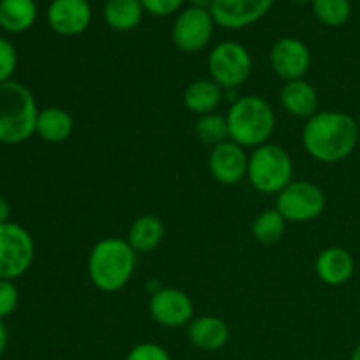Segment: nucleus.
<instances>
[{
    "instance_id": "obj_16",
    "label": "nucleus",
    "mask_w": 360,
    "mask_h": 360,
    "mask_svg": "<svg viewBox=\"0 0 360 360\" xmlns=\"http://www.w3.org/2000/svg\"><path fill=\"white\" fill-rule=\"evenodd\" d=\"M231 338L229 326L224 319L214 315L197 316L188 326V340L195 348L204 352H217L227 345Z\"/></svg>"
},
{
    "instance_id": "obj_12",
    "label": "nucleus",
    "mask_w": 360,
    "mask_h": 360,
    "mask_svg": "<svg viewBox=\"0 0 360 360\" xmlns=\"http://www.w3.org/2000/svg\"><path fill=\"white\" fill-rule=\"evenodd\" d=\"M274 0H214L211 7L214 23L229 30H239L266 16Z\"/></svg>"
},
{
    "instance_id": "obj_10",
    "label": "nucleus",
    "mask_w": 360,
    "mask_h": 360,
    "mask_svg": "<svg viewBox=\"0 0 360 360\" xmlns=\"http://www.w3.org/2000/svg\"><path fill=\"white\" fill-rule=\"evenodd\" d=\"M150 313L155 322L167 329L190 326L193 320V302L179 288L162 287L150 299Z\"/></svg>"
},
{
    "instance_id": "obj_23",
    "label": "nucleus",
    "mask_w": 360,
    "mask_h": 360,
    "mask_svg": "<svg viewBox=\"0 0 360 360\" xmlns=\"http://www.w3.org/2000/svg\"><path fill=\"white\" fill-rule=\"evenodd\" d=\"M285 229H287V220L281 217L280 211H278L276 207L260 213L252 225L253 238H255L260 245L266 246L280 243L281 238L285 236Z\"/></svg>"
},
{
    "instance_id": "obj_15",
    "label": "nucleus",
    "mask_w": 360,
    "mask_h": 360,
    "mask_svg": "<svg viewBox=\"0 0 360 360\" xmlns=\"http://www.w3.org/2000/svg\"><path fill=\"white\" fill-rule=\"evenodd\" d=\"M315 271L322 283L329 285V287H340L354 276V257L341 246H330L316 257Z\"/></svg>"
},
{
    "instance_id": "obj_8",
    "label": "nucleus",
    "mask_w": 360,
    "mask_h": 360,
    "mask_svg": "<svg viewBox=\"0 0 360 360\" xmlns=\"http://www.w3.org/2000/svg\"><path fill=\"white\" fill-rule=\"evenodd\" d=\"M34 260L32 236L18 224L0 225V280H14L28 271Z\"/></svg>"
},
{
    "instance_id": "obj_18",
    "label": "nucleus",
    "mask_w": 360,
    "mask_h": 360,
    "mask_svg": "<svg viewBox=\"0 0 360 360\" xmlns=\"http://www.w3.org/2000/svg\"><path fill=\"white\" fill-rule=\"evenodd\" d=\"M225 90L213 79H197L186 86L183 94V104L197 116L211 115L218 109Z\"/></svg>"
},
{
    "instance_id": "obj_22",
    "label": "nucleus",
    "mask_w": 360,
    "mask_h": 360,
    "mask_svg": "<svg viewBox=\"0 0 360 360\" xmlns=\"http://www.w3.org/2000/svg\"><path fill=\"white\" fill-rule=\"evenodd\" d=\"M144 7L139 0H108L104 6V20L112 30H134L143 20Z\"/></svg>"
},
{
    "instance_id": "obj_20",
    "label": "nucleus",
    "mask_w": 360,
    "mask_h": 360,
    "mask_svg": "<svg viewBox=\"0 0 360 360\" xmlns=\"http://www.w3.org/2000/svg\"><path fill=\"white\" fill-rule=\"evenodd\" d=\"M165 236V225L155 214L139 217L129 229L127 243L136 253H150L158 248Z\"/></svg>"
},
{
    "instance_id": "obj_11",
    "label": "nucleus",
    "mask_w": 360,
    "mask_h": 360,
    "mask_svg": "<svg viewBox=\"0 0 360 360\" xmlns=\"http://www.w3.org/2000/svg\"><path fill=\"white\" fill-rule=\"evenodd\" d=\"M271 67L274 74L285 81L302 79L311 65V53L308 46L294 37H283L271 49Z\"/></svg>"
},
{
    "instance_id": "obj_13",
    "label": "nucleus",
    "mask_w": 360,
    "mask_h": 360,
    "mask_svg": "<svg viewBox=\"0 0 360 360\" xmlns=\"http://www.w3.org/2000/svg\"><path fill=\"white\" fill-rule=\"evenodd\" d=\"M248 155L245 148L231 139L218 144L210 153V172L220 185H236L248 174Z\"/></svg>"
},
{
    "instance_id": "obj_9",
    "label": "nucleus",
    "mask_w": 360,
    "mask_h": 360,
    "mask_svg": "<svg viewBox=\"0 0 360 360\" xmlns=\"http://www.w3.org/2000/svg\"><path fill=\"white\" fill-rule=\"evenodd\" d=\"M214 25L217 23L211 11L188 7L176 18L172 25V42L181 51H200L213 37Z\"/></svg>"
},
{
    "instance_id": "obj_4",
    "label": "nucleus",
    "mask_w": 360,
    "mask_h": 360,
    "mask_svg": "<svg viewBox=\"0 0 360 360\" xmlns=\"http://www.w3.org/2000/svg\"><path fill=\"white\" fill-rule=\"evenodd\" d=\"M37 102L25 84H0V143L20 144L30 139L37 125Z\"/></svg>"
},
{
    "instance_id": "obj_26",
    "label": "nucleus",
    "mask_w": 360,
    "mask_h": 360,
    "mask_svg": "<svg viewBox=\"0 0 360 360\" xmlns=\"http://www.w3.org/2000/svg\"><path fill=\"white\" fill-rule=\"evenodd\" d=\"M18 56L16 49L9 41L0 37V84L7 83L16 70Z\"/></svg>"
},
{
    "instance_id": "obj_3",
    "label": "nucleus",
    "mask_w": 360,
    "mask_h": 360,
    "mask_svg": "<svg viewBox=\"0 0 360 360\" xmlns=\"http://www.w3.org/2000/svg\"><path fill=\"white\" fill-rule=\"evenodd\" d=\"M229 139L243 148H259L274 132L276 116L266 98L259 95L239 97L227 111Z\"/></svg>"
},
{
    "instance_id": "obj_19",
    "label": "nucleus",
    "mask_w": 360,
    "mask_h": 360,
    "mask_svg": "<svg viewBox=\"0 0 360 360\" xmlns=\"http://www.w3.org/2000/svg\"><path fill=\"white\" fill-rule=\"evenodd\" d=\"M74 120L65 109L62 108H44L39 111L35 134L42 141L51 144H60L72 136Z\"/></svg>"
},
{
    "instance_id": "obj_28",
    "label": "nucleus",
    "mask_w": 360,
    "mask_h": 360,
    "mask_svg": "<svg viewBox=\"0 0 360 360\" xmlns=\"http://www.w3.org/2000/svg\"><path fill=\"white\" fill-rule=\"evenodd\" d=\"M18 301H20V294H18L16 285L11 280H0V320L13 315Z\"/></svg>"
},
{
    "instance_id": "obj_34",
    "label": "nucleus",
    "mask_w": 360,
    "mask_h": 360,
    "mask_svg": "<svg viewBox=\"0 0 360 360\" xmlns=\"http://www.w3.org/2000/svg\"><path fill=\"white\" fill-rule=\"evenodd\" d=\"M295 2H297V4H306V2H309V0H295Z\"/></svg>"
},
{
    "instance_id": "obj_6",
    "label": "nucleus",
    "mask_w": 360,
    "mask_h": 360,
    "mask_svg": "<svg viewBox=\"0 0 360 360\" xmlns=\"http://www.w3.org/2000/svg\"><path fill=\"white\" fill-rule=\"evenodd\" d=\"M211 79L224 90H236L248 81L252 74V55L245 46L225 41L214 46L207 58Z\"/></svg>"
},
{
    "instance_id": "obj_29",
    "label": "nucleus",
    "mask_w": 360,
    "mask_h": 360,
    "mask_svg": "<svg viewBox=\"0 0 360 360\" xmlns=\"http://www.w3.org/2000/svg\"><path fill=\"white\" fill-rule=\"evenodd\" d=\"M144 11L153 16H169L183 6L185 0H139Z\"/></svg>"
},
{
    "instance_id": "obj_32",
    "label": "nucleus",
    "mask_w": 360,
    "mask_h": 360,
    "mask_svg": "<svg viewBox=\"0 0 360 360\" xmlns=\"http://www.w3.org/2000/svg\"><path fill=\"white\" fill-rule=\"evenodd\" d=\"M190 4H192V7H199V9L211 11V7H213L214 0H190Z\"/></svg>"
},
{
    "instance_id": "obj_14",
    "label": "nucleus",
    "mask_w": 360,
    "mask_h": 360,
    "mask_svg": "<svg viewBox=\"0 0 360 360\" xmlns=\"http://www.w3.org/2000/svg\"><path fill=\"white\" fill-rule=\"evenodd\" d=\"M91 21L88 0H53L48 9V23L60 35H79Z\"/></svg>"
},
{
    "instance_id": "obj_2",
    "label": "nucleus",
    "mask_w": 360,
    "mask_h": 360,
    "mask_svg": "<svg viewBox=\"0 0 360 360\" xmlns=\"http://www.w3.org/2000/svg\"><path fill=\"white\" fill-rule=\"evenodd\" d=\"M137 253L122 238H104L88 255V276L98 290L118 292L136 271Z\"/></svg>"
},
{
    "instance_id": "obj_7",
    "label": "nucleus",
    "mask_w": 360,
    "mask_h": 360,
    "mask_svg": "<svg viewBox=\"0 0 360 360\" xmlns=\"http://www.w3.org/2000/svg\"><path fill=\"white\" fill-rule=\"evenodd\" d=\"M276 210L287 221L304 224L319 218L326 210L322 188L309 181H292L276 197Z\"/></svg>"
},
{
    "instance_id": "obj_17",
    "label": "nucleus",
    "mask_w": 360,
    "mask_h": 360,
    "mask_svg": "<svg viewBox=\"0 0 360 360\" xmlns=\"http://www.w3.org/2000/svg\"><path fill=\"white\" fill-rule=\"evenodd\" d=\"M280 101L285 111L295 118L309 120L319 112V94L304 79L287 81L281 88Z\"/></svg>"
},
{
    "instance_id": "obj_24",
    "label": "nucleus",
    "mask_w": 360,
    "mask_h": 360,
    "mask_svg": "<svg viewBox=\"0 0 360 360\" xmlns=\"http://www.w3.org/2000/svg\"><path fill=\"white\" fill-rule=\"evenodd\" d=\"M195 134L200 139V143L213 148L218 146V144L229 141L227 118L218 115V112L199 116V120L195 123Z\"/></svg>"
},
{
    "instance_id": "obj_33",
    "label": "nucleus",
    "mask_w": 360,
    "mask_h": 360,
    "mask_svg": "<svg viewBox=\"0 0 360 360\" xmlns=\"http://www.w3.org/2000/svg\"><path fill=\"white\" fill-rule=\"evenodd\" d=\"M350 360H360V343L357 345V347H355V350H354V354H352Z\"/></svg>"
},
{
    "instance_id": "obj_25",
    "label": "nucleus",
    "mask_w": 360,
    "mask_h": 360,
    "mask_svg": "<svg viewBox=\"0 0 360 360\" xmlns=\"http://www.w3.org/2000/svg\"><path fill=\"white\" fill-rule=\"evenodd\" d=\"M316 20L326 27H341L350 20V0H311Z\"/></svg>"
},
{
    "instance_id": "obj_31",
    "label": "nucleus",
    "mask_w": 360,
    "mask_h": 360,
    "mask_svg": "<svg viewBox=\"0 0 360 360\" xmlns=\"http://www.w3.org/2000/svg\"><path fill=\"white\" fill-rule=\"evenodd\" d=\"M7 348V329L6 326H4V322L0 320V357H2V354L6 352Z\"/></svg>"
},
{
    "instance_id": "obj_30",
    "label": "nucleus",
    "mask_w": 360,
    "mask_h": 360,
    "mask_svg": "<svg viewBox=\"0 0 360 360\" xmlns=\"http://www.w3.org/2000/svg\"><path fill=\"white\" fill-rule=\"evenodd\" d=\"M9 202H7L6 199H4L2 195H0V225L2 224H7L9 221Z\"/></svg>"
},
{
    "instance_id": "obj_27",
    "label": "nucleus",
    "mask_w": 360,
    "mask_h": 360,
    "mask_svg": "<svg viewBox=\"0 0 360 360\" xmlns=\"http://www.w3.org/2000/svg\"><path fill=\"white\" fill-rule=\"evenodd\" d=\"M125 360H172L169 352L157 343H139L129 352Z\"/></svg>"
},
{
    "instance_id": "obj_21",
    "label": "nucleus",
    "mask_w": 360,
    "mask_h": 360,
    "mask_svg": "<svg viewBox=\"0 0 360 360\" xmlns=\"http://www.w3.org/2000/svg\"><path fill=\"white\" fill-rule=\"evenodd\" d=\"M37 7L34 0H0V27L7 32H25L34 25Z\"/></svg>"
},
{
    "instance_id": "obj_5",
    "label": "nucleus",
    "mask_w": 360,
    "mask_h": 360,
    "mask_svg": "<svg viewBox=\"0 0 360 360\" xmlns=\"http://www.w3.org/2000/svg\"><path fill=\"white\" fill-rule=\"evenodd\" d=\"M248 179L257 192L280 193L294 181V162L285 148L266 143L248 158Z\"/></svg>"
},
{
    "instance_id": "obj_1",
    "label": "nucleus",
    "mask_w": 360,
    "mask_h": 360,
    "mask_svg": "<svg viewBox=\"0 0 360 360\" xmlns=\"http://www.w3.org/2000/svg\"><path fill=\"white\" fill-rule=\"evenodd\" d=\"M359 134L354 116L343 111H319L302 129V144L315 160L336 164L354 153Z\"/></svg>"
}]
</instances>
